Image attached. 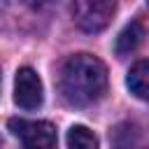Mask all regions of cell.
<instances>
[{"mask_svg":"<svg viewBox=\"0 0 149 149\" xmlns=\"http://www.w3.org/2000/svg\"><path fill=\"white\" fill-rule=\"evenodd\" d=\"M61 93L70 105L84 107L102 98L107 88V70L91 54H74L61 68Z\"/></svg>","mask_w":149,"mask_h":149,"instance_id":"1","label":"cell"},{"mask_svg":"<svg viewBox=\"0 0 149 149\" xmlns=\"http://www.w3.org/2000/svg\"><path fill=\"white\" fill-rule=\"evenodd\" d=\"M116 5L109 0H77L72 2L70 12L74 23L84 30V33H100L109 26L112 16H114Z\"/></svg>","mask_w":149,"mask_h":149,"instance_id":"2","label":"cell"},{"mask_svg":"<svg viewBox=\"0 0 149 149\" xmlns=\"http://www.w3.org/2000/svg\"><path fill=\"white\" fill-rule=\"evenodd\" d=\"M9 130L26 149H56V126L49 121L9 119Z\"/></svg>","mask_w":149,"mask_h":149,"instance_id":"3","label":"cell"},{"mask_svg":"<svg viewBox=\"0 0 149 149\" xmlns=\"http://www.w3.org/2000/svg\"><path fill=\"white\" fill-rule=\"evenodd\" d=\"M44 100L42 79L33 68H19L14 79V102L21 109H37Z\"/></svg>","mask_w":149,"mask_h":149,"instance_id":"4","label":"cell"},{"mask_svg":"<svg viewBox=\"0 0 149 149\" xmlns=\"http://www.w3.org/2000/svg\"><path fill=\"white\" fill-rule=\"evenodd\" d=\"M144 37H147V28H144V23L142 21H130L128 26H123V30L119 33V37H116V42H114V51H116V56H128V54H133L142 42H144Z\"/></svg>","mask_w":149,"mask_h":149,"instance_id":"5","label":"cell"},{"mask_svg":"<svg viewBox=\"0 0 149 149\" xmlns=\"http://www.w3.org/2000/svg\"><path fill=\"white\" fill-rule=\"evenodd\" d=\"M126 84L130 93L144 102H149V61H137L126 77Z\"/></svg>","mask_w":149,"mask_h":149,"instance_id":"6","label":"cell"},{"mask_svg":"<svg viewBox=\"0 0 149 149\" xmlns=\"http://www.w3.org/2000/svg\"><path fill=\"white\" fill-rule=\"evenodd\" d=\"M68 149H98V137L86 126H72L68 130Z\"/></svg>","mask_w":149,"mask_h":149,"instance_id":"7","label":"cell"},{"mask_svg":"<svg viewBox=\"0 0 149 149\" xmlns=\"http://www.w3.org/2000/svg\"><path fill=\"white\" fill-rule=\"evenodd\" d=\"M0 81H2V72H0Z\"/></svg>","mask_w":149,"mask_h":149,"instance_id":"8","label":"cell"}]
</instances>
